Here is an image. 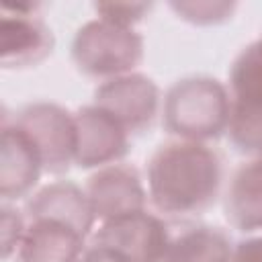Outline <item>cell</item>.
Returning a JSON list of instances; mask_svg holds the SVG:
<instances>
[{"label":"cell","instance_id":"4fadbf2b","mask_svg":"<svg viewBox=\"0 0 262 262\" xmlns=\"http://www.w3.org/2000/svg\"><path fill=\"white\" fill-rule=\"evenodd\" d=\"M27 217H53L90 235L96 221L88 194L70 180H55L37 190L25 207Z\"/></svg>","mask_w":262,"mask_h":262},{"label":"cell","instance_id":"5b68a950","mask_svg":"<svg viewBox=\"0 0 262 262\" xmlns=\"http://www.w3.org/2000/svg\"><path fill=\"white\" fill-rule=\"evenodd\" d=\"M12 123L29 135L47 174H66L76 164V121L68 108L37 100L18 108Z\"/></svg>","mask_w":262,"mask_h":262},{"label":"cell","instance_id":"6da1fadb","mask_svg":"<svg viewBox=\"0 0 262 262\" xmlns=\"http://www.w3.org/2000/svg\"><path fill=\"white\" fill-rule=\"evenodd\" d=\"M145 176L147 199L156 211L172 217L199 215L219 196L223 162L207 143L174 139L151 154Z\"/></svg>","mask_w":262,"mask_h":262},{"label":"cell","instance_id":"e0dca14e","mask_svg":"<svg viewBox=\"0 0 262 262\" xmlns=\"http://www.w3.org/2000/svg\"><path fill=\"white\" fill-rule=\"evenodd\" d=\"M149 8L151 4L147 2H98L94 4L98 18H104L121 27H131L139 23L149 12Z\"/></svg>","mask_w":262,"mask_h":262},{"label":"cell","instance_id":"30bf717a","mask_svg":"<svg viewBox=\"0 0 262 262\" xmlns=\"http://www.w3.org/2000/svg\"><path fill=\"white\" fill-rule=\"evenodd\" d=\"M86 194L92 213L100 221L145 211L147 190L139 172L127 164L98 168L86 182Z\"/></svg>","mask_w":262,"mask_h":262},{"label":"cell","instance_id":"ffe728a7","mask_svg":"<svg viewBox=\"0 0 262 262\" xmlns=\"http://www.w3.org/2000/svg\"><path fill=\"white\" fill-rule=\"evenodd\" d=\"M80 262H127V260L117 250H113L108 246L92 244L90 248H86V252L80 258Z\"/></svg>","mask_w":262,"mask_h":262},{"label":"cell","instance_id":"5bb4252c","mask_svg":"<svg viewBox=\"0 0 262 262\" xmlns=\"http://www.w3.org/2000/svg\"><path fill=\"white\" fill-rule=\"evenodd\" d=\"M225 217L239 231L262 229V154L233 172L225 192Z\"/></svg>","mask_w":262,"mask_h":262},{"label":"cell","instance_id":"7c38bea8","mask_svg":"<svg viewBox=\"0 0 262 262\" xmlns=\"http://www.w3.org/2000/svg\"><path fill=\"white\" fill-rule=\"evenodd\" d=\"M43 170L41 156L29 135L8 123H2V141H0V196L2 201H18L27 196L33 186L39 182Z\"/></svg>","mask_w":262,"mask_h":262},{"label":"cell","instance_id":"9c48e42d","mask_svg":"<svg viewBox=\"0 0 262 262\" xmlns=\"http://www.w3.org/2000/svg\"><path fill=\"white\" fill-rule=\"evenodd\" d=\"M76 166L104 168L123 160L129 151V131L106 111L86 104L74 113Z\"/></svg>","mask_w":262,"mask_h":262},{"label":"cell","instance_id":"52a82bcc","mask_svg":"<svg viewBox=\"0 0 262 262\" xmlns=\"http://www.w3.org/2000/svg\"><path fill=\"white\" fill-rule=\"evenodd\" d=\"M170 239L166 223L147 211L102 221L92 235V244L117 250L127 262H166Z\"/></svg>","mask_w":262,"mask_h":262},{"label":"cell","instance_id":"2e32d148","mask_svg":"<svg viewBox=\"0 0 262 262\" xmlns=\"http://www.w3.org/2000/svg\"><path fill=\"white\" fill-rule=\"evenodd\" d=\"M170 8L192 25H217L231 16L233 2H170Z\"/></svg>","mask_w":262,"mask_h":262},{"label":"cell","instance_id":"8992f818","mask_svg":"<svg viewBox=\"0 0 262 262\" xmlns=\"http://www.w3.org/2000/svg\"><path fill=\"white\" fill-rule=\"evenodd\" d=\"M39 4L0 8V63L4 70L39 66L53 51V33L35 12Z\"/></svg>","mask_w":262,"mask_h":262},{"label":"cell","instance_id":"d6986e66","mask_svg":"<svg viewBox=\"0 0 262 262\" xmlns=\"http://www.w3.org/2000/svg\"><path fill=\"white\" fill-rule=\"evenodd\" d=\"M231 262H262V235L237 242L233 246Z\"/></svg>","mask_w":262,"mask_h":262},{"label":"cell","instance_id":"7a4b0ae2","mask_svg":"<svg viewBox=\"0 0 262 262\" xmlns=\"http://www.w3.org/2000/svg\"><path fill=\"white\" fill-rule=\"evenodd\" d=\"M231 96L211 76H188L174 82L162 104L164 129L186 141H209L227 133Z\"/></svg>","mask_w":262,"mask_h":262},{"label":"cell","instance_id":"ba28073f","mask_svg":"<svg viewBox=\"0 0 262 262\" xmlns=\"http://www.w3.org/2000/svg\"><path fill=\"white\" fill-rule=\"evenodd\" d=\"M113 115L129 133H141L156 121L160 108V90L143 74H125L102 82L94 90V102Z\"/></svg>","mask_w":262,"mask_h":262},{"label":"cell","instance_id":"8fae6325","mask_svg":"<svg viewBox=\"0 0 262 262\" xmlns=\"http://www.w3.org/2000/svg\"><path fill=\"white\" fill-rule=\"evenodd\" d=\"M86 233L53 217H27L16 250L18 262H80L86 252Z\"/></svg>","mask_w":262,"mask_h":262},{"label":"cell","instance_id":"3957f363","mask_svg":"<svg viewBox=\"0 0 262 262\" xmlns=\"http://www.w3.org/2000/svg\"><path fill=\"white\" fill-rule=\"evenodd\" d=\"M72 59L78 72L104 82L133 74L143 59V37L131 27L92 18L76 31Z\"/></svg>","mask_w":262,"mask_h":262},{"label":"cell","instance_id":"277c9868","mask_svg":"<svg viewBox=\"0 0 262 262\" xmlns=\"http://www.w3.org/2000/svg\"><path fill=\"white\" fill-rule=\"evenodd\" d=\"M231 145L250 156L262 154V39L239 51L229 70Z\"/></svg>","mask_w":262,"mask_h":262},{"label":"cell","instance_id":"9a60e30c","mask_svg":"<svg viewBox=\"0 0 262 262\" xmlns=\"http://www.w3.org/2000/svg\"><path fill=\"white\" fill-rule=\"evenodd\" d=\"M233 246L225 231L192 225L170 239L166 262H231Z\"/></svg>","mask_w":262,"mask_h":262},{"label":"cell","instance_id":"ac0fdd59","mask_svg":"<svg viewBox=\"0 0 262 262\" xmlns=\"http://www.w3.org/2000/svg\"><path fill=\"white\" fill-rule=\"evenodd\" d=\"M27 227V217H23L16 209L2 205V256L8 258L12 252L18 250V244L23 239Z\"/></svg>","mask_w":262,"mask_h":262}]
</instances>
